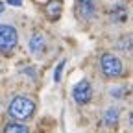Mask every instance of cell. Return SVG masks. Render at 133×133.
I'll list each match as a JSON object with an SVG mask.
<instances>
[{
	"label": "cell",
	"instance_id": "5bb4252c",
	"mask_svg": "<svg viewBox=\"0 0 133 133\" xmlns=\"http://www.w3.org/2000/svg\"><path fill=\"white\" fill-rule=\"evenodd\" d=\"M4 13V2H0V15Z\"/></svg>",
	"mask_w": 133,
	"mask_h": 133
},
{
	"label": "cell",
	"instance_id": "6da1fadb",
	"mask_svg": "<svg viewBox=\"0 0 133 133\" xmlns=\"http://www.w3.org/2000/svg\"><path fill=\"white\" fill-rule=\"evenodd\" d=\"M33 113H35V104H33V100L26 96H15L8 105V115L13 120H19V122L30 120Z\"/></svg>",
	"mask_w": 133,
	"mask_h": 133
},
{
	"label": "cell",
	"instance_id": "4fadbf2b",
	"mask_svg": "<svg viewBox=\"0 0 133 133\" xmlns=\"http://www.w3.org/2000/svg\"><path fill=\"white\" fill-rule=\"evenodd\" d=\"M129 124H131V126H133V111H131V113H129Z\"/></svg>",
	"mask_w": 133,
	"mask_h": 133
},
{
	"label": "cell",
	"instance_id": "30bf717a",
	"mask_svg": "<svg viewBox=\"0 0 133 133\" xmlns=\"http://www.w3.org/2000/svg\"><path fill=\"white\" fill-rule=\"evenodd\" d=\"M63 66H65V59H61V63L57 65V69H56V74H54V79L59 81L61 79V72H63Z\"/></svg>",
	"mask_w": 133,
	"mask_h": 133
},
{
	"label": "cell",
	"instance_id": "8992f818",
	"mask_svg": "<svg viewBox=\"0 0 133 133\" xmlns=\"http://www.w3.org/2000/svg\"><path fill=\"white\" fill-rule=\"evenodd\" d=\"M44 46H46V43H44V37L43 35H39V33H35L31 39H30V52L31 54H41L43 50H44Z\"/></svg>",
	"mask_w": 133,
	"mask_h": 133
},
{
	"label": "cell",
	"instance_id": "7c38bea8",
	"mask_svg": "<svg viewBox=\"0 0 133 133\" xmlns=\"http://www.w3.org/2000/svg\"><path fill=\"white\" fill-rule=\"evenodd\" d=\"M8 4H11V6H22V0H8Z\"/></svg>",
	"mask_w": 133,
	"mask_h": 133
},
{
	"label": "cell",
	"instance_id": "ba28073f",
	"mask_svg": "<svg viewBox=\"0 0 133 133\" xmlns=\"http://www.w3.org/2000/svg\"><path fill=\"white\" fill-rule=\"evenodd\" d=\"M4 131H8V133H28V126L21 124L19 120H15V122L8 124V126L4 128Z\"/></svg>",
	"mask_w": 133,
	"mask_h": 133
},
{
	"label": "cell",
	"instance_id": "9c48e42d",
	"mask_svg": "<svg viewBox=\"0 0 133 133\" xmlns=\"http://www.w3.org/2000/svg\"><path fill=\"white\" fill-rule=\"evenodd\" d=\"M46 9L50 11V15H52V17H56V15L59 13V9H61V4L57 2V0H54V2H50V4L46 6Z\"/></svg>",
	"mask_w": 133,
	"mask_h": 133
},
{
	"label": "cell",
	"instance_id": "7a4b0ae2",
	"mask_svg": "<svg viewBox=\"0 0 133 133\" xmlns=\"http://www.w3.org/2000/svg\"><path fill=\"white\" fill-rule=\"evenodd\" d=\"M100 69H102L104 76H107V78L122 76V72H124L122 61L116 56H113V54H104L102 57H100Z\"/></svg>",
	"mask_w": 133,
	"mask_h": 133
},
{
	"label": "cell",
	"instance_id": "277c9868",
	"mask_svg": "<svg viewBox=\"0 0 133 133\" xmlns=\"http://www.w3.org/2000/svg\"><path fill=\"white\" fill-rule=\"evenodd\" d=\"M91 96H92V87H91V83L87 81V79H79L76 85H74V89H72V98L76 100V104H87L89 100H91Z\"/></svg>",
	"mask_w": 133,
	"mask_h": 133
},
{
	"label": "cell",
	"instance_id": "5b68a950",
	"mask_svg": "<svg viewBox=\"0 0 133 133\" xmlns=\"http://www.w3.org/2000/svg\"><path fill=\"white\" fill-rule=\"evenodd\" d=\"M78 11L85 17V19H91L96 11V6H94V0H78Z\"/></svg>",
	"mask_w": 133,
	"mask_h": 133
},
{
	"label": "cell",
	"instance_id": "3957f363",
	"mask_svg": "<svg viewBox=\"0 0 133 133\" xmlns=\"http://www.w3.org/2000/svg\"><path fill=\"white\" fill-rule=\"evenodd\" d=\"M19 43V33L11 24H0V52H9Z\"/></svg>",
	"mask_w": 133,
	"mask_h": 133
},
{
	"label": "cell",
	"instance_id": "8fae6325",
	"mask_svg": "<svg viewBox=\"0 0 133 133\" xmlns=\"http://www.w3.org/2000/svg\"><path fill=\"white\" fill-rule=\"evenodd\" d=\"M113 96H116V98H118V96H122V89H120V87H115V91H113Z\"/></svg>",
	"mask_w": 133,
	"mask_h": 133
},
{
	"label": "cell",
	"instance_id": "52a82bcc",
	"mask_svg": "<svg viewBox=\"0 0 133 133\" xmlns=\"http://www.w3.org/2000/svg\"><path fill=\"white\" fill-rule=\"evenodd\" d=\"M118 118H120V111L116 109V107H109V109L105 111V115H104V122H105L107 126L116 124V122H118Z\"/></svg>",
	"mask_w": 133,
	"mask_h": 133
}]
</instances>
